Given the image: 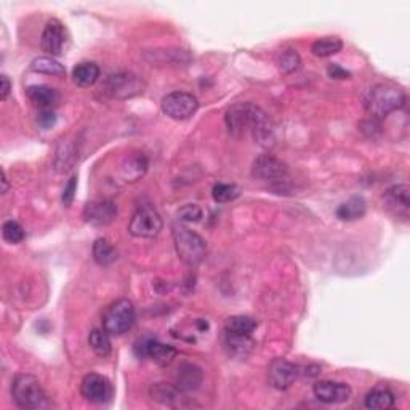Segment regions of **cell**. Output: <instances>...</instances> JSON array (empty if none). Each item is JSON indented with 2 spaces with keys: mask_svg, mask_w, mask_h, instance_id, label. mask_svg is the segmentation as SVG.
<instances>
[{
  "mask_svg": "<svg viewBox=\"0 0 410 410\" xmlns=\"http://www.w3.org/2000/svg\"><path fill=\"white\" fill-rule=\"evenodd\" d=\"M74 161H76V151H74L72 145H69L68 141H63L57 150V157H55L57 170L66 172L68 169H71Z\"/></svg>",
  "mask_w": 410,
  "mask_h": 410,
  "instance_id": "29",
  "label": "cell"
},
{
  "mask_svg": "<svg viewBox=\"0 0 410 410\" xmlns=\"http://www.w3.org/2000/svg\"><path fill=\"white\" fill-rule=\"evenodd\" d=\"M100 79V68L93 61L79 63L72 69V81L79 87H92Z\"/></svg>",
  "mask_w": 410,
  "mask_h": 410,
  "instance_id": "21",
  "label": "cell"
},
{
  "mask_svg": "<svg viewBox=\"0 0 410 410\" xmlns=\"http://www.w3.org/2000/svg\"><path fill=\"white\" fill-rule=\"evenodd\" d=\"M256 329V320L249 316H233L226 320L225 334L229 335H242V337H250Z\"/></svg>",
  "mask_w": 410,
  "mask_h": 410,
  "instance_id": "24",
  "label": "cell"
},
{
  "mask_svg": "<svg viewBox=\"0 0 410 410\" xmlns=\"http://www.w3.org/2000/svg\"><path fill=\"white\" fill-rule=\"evenodd\" d=\"M202 216H204L202 209L196 204H186L178 210V218L185 221V223H197V221L202 220Z\"/></svg>",
  "mask_w": 410,
  "mask_h": 410,
  "instance_id": "34",
  "label": "cell"
},
{
  "mask_svg": "<svg viewBox=\"0 0 410 410\" xmlns=\"http://www.w3.org/2000/svg\"><path fill=\"white\" fill-rule=\"evenodd\" d=\"M162 231V218L154 209L151 207H141L133 214L130 225H128V233L133 237L140 239H152L159 236Z\"/></svg>",
  "mask_w": 410,
  "mask_h": 410,
  "instance_id": "7",
  "label": "cell"
},
{
  "mask_svg": "<svg viewBox=\"0 0 410 410\" xmlns=\"http://www.w3.org/2000/svg\"><path fill=\"white\" fill-rule=\"evenodd\" d=\"M162 111L174 121H186L199 110V101L192 93L172 92L162 98Z\"/></svg>",
  "mask_w": 410,
  "mask_h": 410,
  "instance_id": "6",
  "label": "cell"
},
{
  "mask_svg": "<svg viewBox=\"0 0 410 410\" xmlns=\"http://www.w3.org/2000/svg\"><path fill=\"white\" fill-rule=\"evenodd\" d=\"M174 242L176 254L189 266H197L207 255V244L202 237L186 226H174Z\"/></svg>",
  "mask_w": 410,
  "mask_h": 410,
  "instance_id": "4",
  "label": "cell"
},
{
  "mask_svg": "<svg viewBox=\"0 0 410 410\" xmlns=\"http://www.w3.org/2000/svg\"><path fill=\"white\" fill-rule=\"evenodd\" d=\"M0 82H2V100L5 101L8 98L10 92H12V82H10L8 76H5V74L0 76Z\"/></svg>",
  "mask_w": 410,
  "mask_h": 410,
  "instance_id": "38",
  "label": "cell"
},
{
  "mask_svg": "<svg viewBox=\"0 0 410 410\" xmlns=\"http://www.w3.org/2000/svg\"><path fill=\"white\" fill-rule=\"evenodd\" d=\"M367 210V204H365L364 197L353 196L349 197L347 202H343L342 205L337 209V218L342 221H354L362 218Z\"/></svg>",
  "mask_w": 410,
  "mask_h": 410,
  "instance_id": "23",
  "label": "cell"
},
{
  "mask_svg": "<svg viewBox=\"0 0 410 410\" xmlns=\"http://www.w3.org/2000/svg\"><path fill=\"white\" fill-rule=\"evenodd\" d=\"M147 167H150L147 157L143 152H133L123 159L121 165V176L128 183H135L145 176Z\"/></svg>",
  "mask_w": 410,
  "mask_h": 410,
  "instance_id": "17",
  "label": "cell"
},
{
  "mask_svg": "<svg viewBox=\"0 0 410 410\" xmlns=\"http://www.w3.org/2000/svg\"><path fill=\"white\" fill-rule=\"evenodd\" d=\"M287 165L271 154L256 157L254 165H252V176L261 181L280 183L287 176Z\"/></svg>",
  "mask_w": 410,
  "mask_h": 410,
  "instance_id": "10",
  "label": "cell"
},
{
  "mask_svg": "<svg viewBox=\"0 0 410 410\" xmlns=\"http://www.w3.org/2000/svg\"><path fill=\"white\" fill-rule=\"evenodd\" d=\"M135 353L138 358H150L151 360H154L157 365H161V367L170 365L176 358V349L174 347L161 343L159 340L152 337H145L138 340L135 345Z\"/></svg>",
  "mask_w": 410,
  "mask_h": 410,
  "instance_id": "9",
  "label": "cell"
},
{
  "mask_svg": "<svg viewBox=\"0 0 410 410\" xmlns=\"http://www.w3.org/2000/svg\"><path fill=\"white\" fill-rule=\"evenodd\" d=\"M409 186L407 185H396L393 187H389V189L385 192L383 199H385V204L389 210H393L394 214L402 215L406 216L409 215V205H410V201H409Z\"/></svg>",
  "mask_w": 410,
  "mask_h": 410,
  "instance_id": "18",
  "label": "cell"
},
{
  "mask_svg": "<svg viewBox=\"0 0 410 410\" xmlns=\"http://www.w3.org/2000/svg\"><path fill=\"white\" fill-rule=\"evenodd\" d=\"M117 249L105 237L95 240L93 244V260L100 266H110L117 260Z\"/></svg>",
  "mask_w": 410,
  "mask_h": 410,
  "instance_id": "25",
  "label": "cell"
},
{
  "mask_svg": "<svg viewBox=\"0 0 410 410\" xmlns=\"http://www.w3.org/2000/svg\"><path fill=\"white\" fill-rule=\"evenodd\" d=\"M2 183H3V187H2V194L8 191V181H7V175H5V172L2 174Z\"/></svg>",
  "mask_w": 410,
  "mask_h": 410,
  "instance_id": "39",
  "label": "cell"
},
{
  "mask_svg": "<svg viewBox=\"0 0 410 410\" xmlns=\"http://www.w3.org/2000/svg\"><path fill=\"white\" fill-rule=\"evenodd\" d=\"M301 369L287 359H274L269 367V383L276 389H287L298 380Z\"/></svg>",
  "mask_w": 410,
  "mask_h": 410,
  "instance_id": "13",
  "label": "cell"
},
{
  "mask_svg": "<svg viewBox=\"0 0 410 410\" xmlns=\"http://www.w3.org/2000/svg\"><path fill=\"white\" fill-rule=\"evenodd\" d=\"M250 337H242V335H229L226 334V347H228L234 354H247L252 348Z\"/></svg>",
  "mask_w": 410,
  "mask_h": 410,
  "instance_id": "33",
  "label": "cell"
},
{
  "mask_svg": "<svg viewBox=\"0 0 410 410\" xmlns=\"http://www.w3.org/2000/svg\"><path fill=\"white\" fill-rule=\"evenodd\" d=\"M81 393L88 402L93 404H105L112 396L111 383L107 378L98 373H88L82 378L81 383Z\"/></svg>",
  "mask_w": 410,
  "mask_h": 410,
  "instance_id": "11",
  "label": "cell"
},
{
  "mask_svg": "<svg viewBox=\"0 0 410 410\" xmlns=\"http://www.w3.org/2000/svg\"><path fill=\"white\" fill-rule=\"evenodd\" d=\"M105 88L112 98L127 100L145 92V82L132 72H117L106 79Z\"/></svg>",
  "mask_w": 410,
  "mask_h": 410,
  "instance_id": "8",
  "label": "cell"
},
{
  "mask_svg": "<svg viewBox=\"0 0 410 410\" xmlns=\"http://www.w3.org/2000/svg\"><path fill=\"white\" fill-rule=\"evenodd\" d=\"M226 127L236 136L250 133L261 146H269L274 141V125L268 114L254 103H237L226 111Z\"/></svg>",
  "mask_w": 410,
  "mask_h": 410,
  "instance_id": "1",
  "label": "cell"
},
{
  "mask_svg": "<svg viewBox=\"0 0 410 410\" xmlns=\"http://www.w3.org/2000/svg\"><path fill=\"white\" fill-rule=\"evenodd\" d=\"M64 45H66V29H64L61 21L50 19V21L45 24L42 32V50L52 57H58L63 53Z\"/></svg>",
  "mask_w": 410,
  "mask_h": 410,
  "instance_id": "14",
  "label": "cell"
},
{
  "mask_svg": "<svg viewBox=\"0 0 410 410\" xmlns=\"http://www.w3.org/2000/svg\"><path fill=\"white\" fill-rule=\"evenodd\" d=\"M135 318V306L132 301L127 298L117 300L107 306L105 314H103V329L110 335L119 337V335L127 334L133 327Z\"/></svg>",
  "mask_w": 410,
  "mask_h": 410,
  "instance_id": "5",
  "label": "cell"
},
{
  "mask_svg": "<svg viewBox=\"0 0 410 410\" xmlns=\"http://www.w3.org/2000/svg\"><path fill=\"white\" fill-rule=\"evenodd\" d=\"M76 191H77V176H72L71 180L68 181V185L63 191L61 201H63L64 205H66V207L71 205V202L74 201V196H76Z\"/></svg>",
  "mask_w": 410,
  "mask_h": 410,
  "instance_id": "35",
  "label": "cell"
},
{
  "mask_svg": "<svg viewBox=\"0 0 410 410\" xmlns=\"http://www.w3.org/2000/svg\"><path fill=\"white\" fill-rule=\"evenodd\" d=\"M152 401L162 404V406H176L181 399V391L176 388V385L169 383H156L150 389Z\"/></svg>",
  "mask_w": 410,
  "mask_h": 410,
  "instance_id": "22",
  "label": "cell"
},
{
  "mask_svg": "<svg viewBox=\"0 0 410 410\" xmlns=\"http://www.w3.org/2000/svg\"><path fill=\"white\" fill-rule=\"evenodd\" d=\"M342 48H343L342 39L330 36V37L318 39V41L311 45V52H313V55L318 58H327V57L337 55Z\"/></svg>",
  "mask_w": 410,
  "mask_h": 410,
  "instance_id": "26",
  "label": "cell"
},
{
  "mask_svg": "<svg viewBox=\"0 0 410 410\" xmlns=\"http://www.w3.org/2000/svg\"><path fill=\"white\" fill-rule=\"evenodd\" d=\"M327 72L329 76L332 79H348L351 74H349L347 69H343L340 64H330V66L327 68Z\"/></svg>",
  "mask_w": 410,
  "mask_h": 410,
  "instance_id": "37",
  "label": "cell"
},
{
  "mask_svg": "<svg viewBox=\"0 0 410 410\" xmlns=\"http://www.w3.org/2000/svg\"><path fill=\"white\" fill-rule=\"evenodd\" d=\"M117 216V207L112 201L100 199L88 202L83 209V220L92 226H107L111 225Z\"/></svg>",
  "mask_w": 410,
  "mask_h": 410,
  "instance_id": "12",
  "label": "cell"
},
{
  "mask_svg": "<svg viewBox=\"0 0 410 410\" xmlns=\"http://www.w3.org/2000/svg\"><path fill=\"white\" fill-rule=\"evenodd\" d=\"M26 95L34 105L42 110H52L59 101V95L55 88L48 85H31L26 88Z\"/></svg>",
  "mask_w": 410,
  "mask_h": 410,
  "instance_id": "19",
  "label": "cell"
},
{
  "mask_svg": "<svg viewBox=\"0 0 410 410\" xmlns=\"http://www.w3.org/2000/svg\"><path fill=\"white\" fill-rule=\"evenodd\" d=\"M212 196L216 202L220 204H225V202H231L237 199L240 196V187L237 185H233V183H218V185L214 186L212 189Z\"/></svg>",
  "mask_w": 410,
  "mask_h": 410,
  "instance_id": "30",
  "label": "cell"
},
{
  "mask_svg": "<svg viewBox=\"0 0 410 410\" xmlns=\"http://www.w3.org/2000/svg\"><path fill=\"white\" fill-rule=\"evenodd\" d=\"M313 393L318 401L324 404H342L351 398V388L347 383L338 382H318Z\"/></svg>",
  "mask_w": 410,
  "mask_h": 410,
  "instance_id": "15",
  "label": "cell"
},
{
  "mask_svg": "<svg viewBox=\"0 0 410 410\" xmlns=\"http://www.w3.org/2000/svg\"><path fill=\"white\" fill-rule=\"evenodd\" d=\"M406 105V92L393 83H378L370 88L365 98V110L377 121H382L391 112L401 110Z\"/></svg>",
  "mask_w": 410,
  "mask_h": 410,
  "instance_id": "2",
  "label": "cell"
},
{
  "mask_svg": "<svg viewBox=\"0 0 410 410\" xmlns=\"http://www.w3.org/2000/svg\"><path fill=\"white\" fill-rule=\"evenodd\" d=\"M394 393L385 385H378L365 396V407L372 410H388L394 406Z\"/></svg>",
  "mask_w": 410,
  "mask_h": 410,
  "instance_id": "20",
  "label": "cell"
},
{
  "mask_svg": "<svg viewBox=\"0 0 410 410\" xmlns=\"http://www.w3.org/2000/svg\"><path fill=\"white\" fill-rule=\"evenodd\" d=\"M37 122H39V125H41L42 128H45V130H48V128H52L57 123L55 112H53V110H42L41 112H39Z\"/></svg>",
  "mask_w": 410,
  "mask_h": 410,
  "instance_id": "36",
  "label": "cell"
},
{
  "mask_svg": "<svg viewBox=\"0 0 410 410\" xmlns=\"http://www.w3.org/2000/svg\"><path fill=\"white\" fill-rule=\"evenodd\" d=\"M278 66L283 74H292L295 71H298L301 66V58L298 55V52L289 48V50H284L283 53H279Z\"/></svg>",
  "mask_w": 410,
  "mask_h": 410,
  "instance_id": "31",
  "label": "cell"
},
{
  "mask_svg": "<svg viewBox=\"0 0 410 410\" xmlns=\"http://www.w3.org/2000/svg\"><path fill=\"white\" fill-rule=\"evenodd\" d=\"M31 69L34 72L45 74V76L63 77L66 74V69L61 63H58L53 57H39L32 61Z\"/></svg>",
  "mask_w": 410,
  "mask_h": 410,
  "instance_id": "27",
  "label": "cell"
},
{
  "mask_svg": "<svg viewBox=\"0 0 410 410\" xmlns=\"http://www.w3.org/2000/svg\"><path fill=\"white\" fill-rule=\"evenodd\" d=\"M12 396L17 406L21 409L39 410L50 407L41 382L34 375L18 373L12 383Z\"/></svg>",
  "mask_w": 410,
  "mask_h": 410,
  "instance_id": "3",
  "label": "cell"
},
{
  "mask_svg": "<svg viewBox=\"0 0 410 410\" xmlns=\"http://www.w3.org/2000/svg\"><path fill=\"white\" fill-rule=\"evenodd\" d=\"M202 380H204L202 370L194 364H183L176 369L175 385L181 393L196 391L202 385Z\"/></svg>",
  "mask_w": 410,
  "mask_h": 410,
  "instance_id": "16",
  "label": "cell"
},
{
  "mask_svg": "<svg viewBox=\"0 0 410 410\" xmlns=\"http://www.w3.org/2000/svg\"><path fill=\"white\" fill-rule=\"evenodd\" d=\"M2 236L3 239L8 242V244H19L24 237H26V233H24L23 226L14 220H8L5 221L2 226Z\"/></svg>",
  "mask_w": 410,
  "mask_h": 410,
  "instance_id": "32",
  "label": "cell"
},
{
  "mask_svg": "<svg viewBox=\"0 0 410 410\" xmlns=\"http://www.w3.org/2000/svg\"><path fill=\"white\" fill-rule=\"evenodd\" d=\"M88 345H90L93 353L100 358H107L111 354L110 334L105 329H93L88 335Z\"/></svg>",
  "mask_w": 410,
  "mask_h": 410,
  "instance_id": "28",
  "label": "cell"
}]
</instances>
